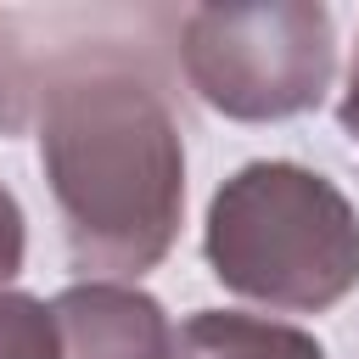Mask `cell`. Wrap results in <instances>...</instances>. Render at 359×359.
<instances>
[{
    "label": "cell",
    "mask_w": 359,
    "mask_h": 359,
    "mask_svg": "<svg viewBox=\"0 0 359 359\" xmlns=\"http://www.w3.org/2000/svg\"><path fill=\"white\" fill-rule=\"evenodd\" d=\"M50 309L62 331V359H180L168 314L135 286L84 280L67 286Z\"/></svg>",
    "instance_id": "277c9868"
},
{
    "label": "cell",
    "mask_w": 359,
    "mask_h": 359,
    "mask_svg": "<svg viewBox=\"0 0 359 359\" xmlns=\"http://www.w3.org/2000/svg\"><path fill=\"white\" fill-rule=\"evenodd\" d=\"M191 90L241 123L309 112L337 67L331 11L309 0L275 6H196L180 28Z\"/></svg>",
    "instance_id": "3957f363"
},
{
    "label": "cell",
    "mask_w": 359,
    "mask_h": 359,
    "mask_svg": "<svg viewBox=\"0 0 359 359\" xmlns=\"http://www.w3.org/2000/svg\"><path fill=\"white\" fill-rule=\"evenodd\" d=\"M174 342L180 359H325V348L297 325L258 314H219V309L191 314Z\"/></svg>",
    "instance_id": "5b68a950"
},
{
    "label": "cell",
    "mask_w": 359,
    "mask_h": 359,
    "mask_svg": "<svg viewBox=\"0 0 359 359\" xmlns=\"http://www.w3.org/2000/svg\"><path fill=\"white\" fill-rule=\"evenodd\" d=\"M213 275L269 309L320 314L359 286V213L303 163H247L208 208Z\"/></svg>",
    "instance_id": "7a4b0ae2"
},
{
    "label": "cell",
    "mask_w": 359,
    "mask_h": 359,
    "mask_svg": "<svg viewBox=\"0 0 359 359\" xmlns=\"http://www.w3.org/2000/svg\"><path fill=\"white\" fill-rule=\"evenodd\" d=\"M0 359H62L56 309L28 292H0Z\"/></svg>",
    "instance_id": "8992f818"
},
{
    "label": "cell",
    "mask_w": 359,
    "mask_h": 359,
    "mask_svg": "<svg viewBox=\"0 0 359 359\" xmlns=\"http://www.w3.org/2000/svg\"><path fill=\"white\" fill-rule=\"evenodd\" d=\"M22 247H28V236H22V208H17L11 191L0 185V280H11V275L22 269Z\"/></svg>",
    "instance_id": "52a82bcc"
},
{
    "label": "cell",
    "mask_w": 359,
    "mask_h": 359,
    "mask_svg": "<svg viewBox=\"0 0 359 359\" xmlns=\"http://www.w3.org/2000/svg\"><path fill=\"white\" fill-rule=\"evenodd\" d=\"M342 129L359 140V50H353V67H348V90H342V107H337Z\"/></svg>",
    "instance_id": "ba28073f"
},
{
    "label": "cell",
    "mask_w": 359,
    "mask_h": 359,
    "mask_svg": "<svg viewBox=\"0 0 359 359\" xmlns=\"http://www.w3.org/2000/svg\"><path fill=\"white\" fill-rule=\"evenodd\" d=\"M11 95L39 129L73 269H151L174 247L185 208V146L157 79L118 50H79ZM17 107L0 112V123H11Z\"/></svg>",
    "instance_id": "6da1fadb"
}]
</instances>
